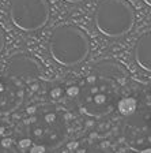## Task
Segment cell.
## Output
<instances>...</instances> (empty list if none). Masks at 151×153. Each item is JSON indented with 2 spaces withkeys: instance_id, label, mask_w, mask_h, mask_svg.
<instances>
[{
  "instance_id": "cell-9",
  "label": "cell",
  "mask_w": 151,
  "mask_h": 153,
  "mask_svg": "<svg viewBox=\"0 0 151 153\" xmlns=\"http://www.w3.org/2000/svg\"><path fill=\"white\" fill-rule=\"evenodd\" d=\"M68 153H108V152L102 146H99L98 143L85 141V142L75 143L72 149H71V152Z\"/></svg>"
},
{
  "instance_id": "cell-8",
  "label": "cell",
  "mask_w": 151,
  "mask_h": 153,
  "mask_svg": "<svg viewBox=\"0 0 151 153\" xmlns=\"http://www.w3.org/2000/svg\"><path fill=\"white\" fill-rule=\"evenodd\" d=\"M133 59L142 70L151 73V32L142 34L133 47Z\"/></svg>"
},
{
  "instance_id": "cell-3",
  "label": "cell",
  "mask_w": 151,
  "mask_h": 153,
  "mask_svg": "<svg viewBox=\"0 0 151 153\" xmlns=\"http://www.w3.org/2000/svg\"><path fill=\"white\" fill-rule=\"evenodd\" d=\"M48 47L50 57L64 67L78 66L87 57L90 51L86 33L72 25H64L55 29Z\"/></svg>"
},
{
  "instance_id": "cell-13",
  "label": "cell",
  "mask_w": 151,
  "mask_h": 153,
  "mask_svg": "<svg viewBox=\"0 0 151 153\" xmlns=\"http://www.w3.org/2000/svg\"><path fill=\"white\" fill-rule=\"evenodd\" d=\"M67 3H80V1H85V0H64Z\"/></svg>"
},
{
  "instance_id": "cell-2",
  "label": "cell",
  "mask_w": 151,
  "mask_h": 153,
  "mask_svg": "<svg viewBox=\"0 0 151 153\" xmlns=\"http://www.w3.org/2000/svg\"><path fill=\"white\" fill-rule=\"evenodd\" d=\"M25 138L40 152L57 149L67 140L68 124L64 115L52 105L37 107L25 120Z\"/></svg>"
},
{
  "instance_id": "cell-1",
  "label": "cell",
  "mask_w": 151,
  "mask_h": 153,
  "mask_svg": "<svg viewBox=\"0 0 151 153\" xmlns=\"http://www.w3.org/2000/svg\"><path fill=\"white\" fill-rule=\"evenodd\" d=\"M128 73L116 62H101L93 67L78 90L79 109L90 118H104L119 108L124 99Z\"/></svg>"
},
{
  "instance_id": "cell-7",
  "label": "cell",
  "mask_w": 151,
  "mask_h": 153,
  "mask_svg": "<svg viewBox=\"0 0 151 153\" xmlns=\"http://www.w3.org/2000/svg\"><path fill=\"white\" fill-rule=\"evenodd\" d=\"M6 74L19 82H32L41 75V66L32 56L25 53L14 55L6 64Z\"/></svg>"
},
{
  "instance_id": "cell-14",
  "label": "cell",
  "mask_w": 151,
  "mask_h": 153,
  "mask_svg": "<svg viewBox=\"0 0 151 153\" xmlns=\"http://www.w3.org/2000/svg\"><path fill=\"white\" fill-rule=\"evenodd\" d=\"M140 153H151V148H146V149H143Z\"/></svg>"
},
{
  "instance_id": "cell-10",
  "label": "cell",
  "mask_w": 151,
  "mask_h": 153,
  "mask_svg": "<svg viewBox=\"0 0 151 153\" xmlns=\"http://www.w3.org/2000/svg\"><path fill=\"white\" fill-rule=\"evenodd\" d=\"M136 101L133 99H131V97H124L121 101H120V104H119V111L121 112L123 115H125V116H131V115H133L135 114V111H136Z\"/></svg>"
},
{
  "instance_id": "cell-11",
  "label": "cell",
  "mask_w": 151,
  "mask_h": 153,
  "mask_svg": "<svg viewBox=\"0 0 151 153\" xmlns=\"http://www.w3.org/2000/svg\"><path fill=\"white\" fill-rule=\"evenodd\" d=\"M0 153H18V150L8 140L0 138Z\"/></svg>"
},
{
  "instance_id": "cell-4",
  "label": "cell",
  "mask_w": 151,
  "mask_h": 153,
  "mask_svg": "<svg viewBox=\"0 0 151 153\" xmlns=\"http://www.w3.org/2000/svg\"><path fill=\"white\" fill-rule=\"evenodd\" d=\"M94 23L105 37H123L133 27L135 11L127 0H99L94 11Z\"/></svg>"
},
{
  "instance_id": "cell-12",
  "label": "cell",
  "mask_w": 151,
  "mask_h": 153,
  "mask_svg": "<svg viewBox=\"0 0 151 153\" xmlns=\"http://www.w3.org/2000/svg\"><path fill=\"white\" fill-rule=\"evenodd\" d=\"M4 44H6V37H4V32H3V29L0 27V52L3 51Z\"/></svg>"
},
{
  "instance_id": "cell-15",
  "label": "cell",
  "mask_w": 151,
  "mask_h": 153,
  "mask_svg": "<svg viewBox=\"0 0 151 153\" xmlns=\"http://www.w3.org/2000/svg\"><path fill=\"white\" fill-rule=\"evenodd\" d=\"M143 1H144V3L147 4L148 7H151V0H143Z\"/></svg>"
},
{
  "instance_id": "cell-5",
  "label": "cell",
  "mask_w": 151,
  "mask_h": 153,
  "mask_svg": "<svg viewBox=\"0 0 151 153\" xmlns=\"http://www.w3.org/2000/svg\"><path fill=\"white\" fill-rule=\"evenodd\" d=\"M50 16L48 0H11L10 18L22 32H35L45 26Z\"/></svg>"
},
{
  "instance_id": "cell-6",
  "label": "cell",
  "mask_w": 151,
  "mask_h": 153,
  "mask_svg": "<svg viewBox=\"0 0 151 153\" xmlns=\"http://www.w3.org/2000/svg\"><path fill=\"white\" fill-rule=\"evenodd\" d=\"M23 99V83L6 73L0 74V116L18 109L22 105Z\"/></svg>"
}]
</instances>
